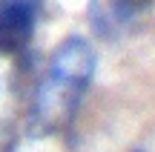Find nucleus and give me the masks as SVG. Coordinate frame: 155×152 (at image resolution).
Masks as SVG:
<instances>
[{
	"instance_id": "nucleus-1",
	"label": "nucleus",
	"mask_w": 155,
	"mask_h": 152,
	"mask_svg": "<svg viewBox=\"0 0 155 152\" xmlns=\"http://www.w3.org/2000/svg\"><path fill=\"white\" fill-rule=\"evenodd\" d=\"M95 63H98V57H95L92 43L81 34L66 37L52 52L43 80L35 86V98L29 103L26 124L32 135L46 138L63 129L75 118L95 78Z\"/></svg>"
},
{
	"instance_id": "nucleus-2",
	"label": "nucleus",
	"mask_w": 155,
	"mask_h": 152,
	"mask_svg": "<svg viewBox=\"0 0 155 152\" xmlns=\"http://www.w3.org/2000/svg\"><path fill=\"white\" fill-rule=\"evenodd\" d=\"M43 0H0V55H20L35 37Z\"/></svg>"
},
{
	"instance_id": "nucleus-3",
	"label": "nucleus",
	"mask_w": 155,
	"mask_h": 152,
	"mask_svg": "<svg viewBox=\"0 0 155 152\" xmlns=\"http://www.w3.org/2000/svg\"><path fill=\"white\" fill-rule=\"evenodd\" d=\"M150 0H92L89 3V23L92 29L106 37V34H118L147 9Z\"/></svg>"
},
{
	"instance_id": "nucleus-4",
	"label": "nucleus",
	"mask_w": 155,
	"mask_h": 152,
	"mask_svg": "<svg viewBox=\"0 0 155 152\" xmlns=\"http://www.w3.org/2000/svg\"><path fill=\"white\" fill-rule=\"evenodd\" d=\"M15 144H17V138L12 135V129H9V126H0V149H3V152H15L17 149Z\"/></svg>"
}]
</instances>
